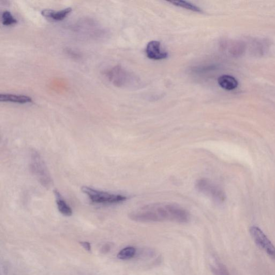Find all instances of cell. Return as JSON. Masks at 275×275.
<instances>
[{
  "label": "cell",
  "instance_id": "obj_1",
  "mask_svg": "<svg viewBox=\"0 0 275 275\" xmlns=\"http://www.w3.org/2000/svg\"><path fill=\"white\" fill-rule=\"evenodd\" d=\"M130 218L141 223L171 221L185 223L190 220V214L185 208L174 203H158L137 209L130 213Z\"/></svg>",
  "mask_w": 275,
  "mask_h": 275
},
{
  "label": "cell",
  "instance_id": "obj_2",
  "mask_svg": "<svg viewBox=\"0 0 275 275\" xmlns=\"http://www.w3.org/2000/svg\"><path fill=\"white\" fill-rule=\"evenodd\" d=\"M82 191L92 202L97 204L116 205L127 200L126 196L122 195L110 194L88 187H83Z\"/></svg>",
  "mask_w": 275,
  "mask_h": 275
},
{
  "label": "cell",
  "instance_id": "obj_3",
  "mask_svg": "<svg viewBox=\"0 0 275 275\" xmlns=\"http://www.w3.org/2000/svg\"><path fill=\"white\" fill-rule=\"evenodd\" d=\"M196 188L200 193L210 197L215 202L222 203L226 199L223 190L208 179H200L196 183Z\"/></svg>",
  "mask_w": 275,
  "mask_h": 275
},
{
  "label": "cell",
  "instance_id": "obj_4",
  "mask_svg": "<svg viewBox=\"0 0 275 275\" xmlns=\"http://www.w3.org/2000/svg\"><path fill=\"white\" fill-rule=\"evenodd\" d=\"M31 168L41 184L45 187L50 186L52 180L50 174L44 161L37 152H34L32 154Z\"/></svg>",
  "mask_w": 275,
  "mask_h": 275
},
{
  "label": "cell",
  "instance_id": "obj_5",
  "mask_svg": "<svg viewBox=\"0 0 275 275\" xmlns=\"http://www.w3.org/2000/svg\"><path fill=\"white\" fill-rule=\"evenodd\" d=\"M107 80L116 87H127L133 82V77L120 65H117L105 71Z\"/></svg>",
  "mask_w": 275,
  "mask_h": 275
},
{
  "label": "cell",
  "instance_id": "obj_6",
  "mask_svg": "<svg viewBox=\"0 0 275 275\" xmlns=\"http://www.w3.org/2000/svg\"><path fill=\"white\" fill-rule=\"evenodd\" d=\"M250 233L256 244L272 258L275 259V247L265 233L256 226L250 228Z\"/></svg>",
  "mask_w": 275,
  "mask_h": 275
},
{
  "label": "cell",
  "instance_id": "obj_7",
  "mask_svg": "<svg viewBox=\"0 0 275 275\" xmlns=\"http://www.w3.org/2000/svg\"><path fill=\"white\" fill-rule=\"evenodd\" d=\"M146 53L149 59L155 61L163 60L168 57V53L161 49L160 43L156 40L151 41L148 43Z\"/></svg>",
  "mask_w": 275,
  "mask_h": 275
},
{
  "label": "cell",
  "instance_id": "obj_8",
  "mask_svg": "<svg viewBox=\"0 0 275 275\" xmlns=\"http://www.w3.org/2000/svg\"><path fill=\"white\" fill-rule=\"evenodd\" d=\"M0 101L4 103H12L19 104H26L33 103V99L28 96L13 94H0Z\"/></svg>",
  "mask_w": 275,
  "mask_h": 275
},
{
  "label": "cell",
  "instance_id": "obj_9",
  "mask_svg": "<svg viewBox=\"0 0 275 275\" xmlns=\"http://www.w3.org/2000/svg\"><path fill=\"white\" fill-rule=\"evenodd\" d=\"M71 11H72V8L71 7L66 8L58 11L45 9L41 12V14L47 19L59 21L65 19L71 13Z\"/></svg>",
  "mask_w": 275,
  "mask_h": 275
},
{
  "label": "cell",
  "instance_id": "obj_10",
  "mask_svg": "<svg viewBox=\"0 0 275 275\" xmlns=\"http://www.w3.org/2000/svg\"><path fill=\"white\" fill-rule=\"evenodd\" d=\"M219 85L226 91H232L238 86V82L235 77L229 75H223L219 77Z\"/></svg>",
  "mask_w": 275,
  "mask_h": 275
},
{
  "label": "cell",
  "instance_id": "obj_11",
  "mask_svg": "<svg viewBox=\"0 0 275 275\" xmlns=\"http://www.w3.org/2000/svg\"><path fill=\"white\" fill-rule=\"evenodd\" d=\"M55 195L56 199L57 205L58 210L65 216L70 217L72 215L73 212L71 207L63 199L61 194L57 190L55 191Z\"/></svg>",
  "mask_w": 275,
  "mask_h": 275
},
{
  "label": "cell",
  "instance_id": "obj_12",
  "mask_svg": "<svg viewBox=\"0 0 275 275\" xmlns=\"http://www.w3.org/2000/svg\"><path fill=\"white\" fill-rule=\"evenodd\" d=\"M169 2L173 5L177 6V7L183 8L194 12H197V13H202L203 12L202 10L197 7V6L187 1L179 0V1H169Z\"/></svg>",
  "mask_w": 275,
  "mask_h": 275
},
{
  "label": "cell",
  "instance_id": "obj_13",
  "mask_svg": "<svg viewBox=\"0 0 275 275\" xmlns=\"http://www.w3.org/2000/svg\"><path fill=\"white\" fill-rule=\"evenodd\" d=\"M136 253V249L133 247H128L122 249L117 254L119 259L125 260L133 258Z\"/></svg>",
  "mask_w": 275,
  "mask_h": 275
},
{
  "label": "cell",
  "instance_id": "obj_14",
  "mask_svg": "<svg viewBox=\"0 0 275 275\" xmlns=\"http://www.w3.org/2000/svg\"><path fill=\"white\" fill-rule=\"evenodd\" d=\"M2 25L5 26L14 25L17 23L16 18L9 11H4L1 15Z\"/></svg>",
  "mask_w": 275,
  "mask_h": 275
},
{
  "label": "cell",
  "instance_id": "obj_15",
  "mask_svg": "<svg viewBox=\"0 0 275 275\" xmlns=\"http://www.w3.org/2000/svg\"><path fill=\"white\" fill-rule=\"evenodd\" d=\"M211 271L214 275H229L227 269L222 264L216 267H211Z\"/></svg>",
  "mask_w": 275,
  "mask_h": 275
},
{
  "label": "cell",
  "instance_id": "obj_16",
  "mask_svg": "<svg viewBox=\"0 0 275 275\" xmlns=\"http://www.w3.org/2000/svg\"><path fill=\"white\" fill-rule=\"evenodd\" d=\"M80 244L86 250L88 251V252H91L92 248L90 243L88 242H81Z\"/></svg>",
  "mask_w": 275,
  "mask_h": 275
}]
</instances>
